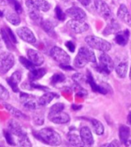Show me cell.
I'll use <instances>...</instances> for the list:
<instances>
[{
	"label": "cell",
	"mask_w": 131,
	"mask_h": 147,
	"mask_svg": "<svg viewBox=\"0 0 131 147\" xmlns=\"http://www.w3.org/2000/svg\"><path fill=\"white\" fill-rule=\"evenodd\" d=\"M34 121H35V123L37 125H42L43 123H44V118H43L42 116H37L36 117L34 118Z\"/></svg>",
	"instance_id": "cell-44"
},
{
	"label": "cell",
	"mask_w": 131,
	"mask_h": 147,
	"mask_svg": "<svg viewBox=\"0 0 131 147\" xmlns=\"http://www.w3.org/2000/svg\"><path fill=\"white\" fill-rule=\"evenodd\" d=\"M88 63H96L95 54L90 49L87 47H81L74 59V65L77 68H83Z\"/></svg>",
	"instance_id": "cell-2"
},
{
	"label": "cell",
	"mask_w": 131,
	"mask_h": 147,
	"mask_svg": "<svg viewBox=\"0 0 131 147\" xmlns=\"http://www.w3.org/2000/svg\"><path fill=\"white\" fill-rule=\"evenodd\" d=\"M2 39H3V38H2V35H1V32H0V48L3 46V45H2Z\"/></svg>",
	"instance_id": "cell-51"
},
{
	"label": "cell",
	"mask_w": 131,
	"mask_h": 147,
	"mask_svg": "<svg viewBox=\"0 0 131 147\" xmlns=\"http://www.w3.org/2000/svg\"><path fill=\"white\" fill-rule=\"evenodd\" d=\"M19 61H20V63H21V65L26 68L27 69H29L31 71V70L35 69V65H33V63H31V61L29 60V59H28L25 58L23 56H20V57H19Z\"/></svg>",
	"instance_id": "cell-34"
},
{
	"label": "cell",
	"mask_w": 131,
	"mask_h": 147,
	"mask_svg": "<svg viewBox=\"0 0 131 147\" xmlns=\"http://www.w3.org/2000/svg\"><path fill=\"white\" fill-rule=\"evenodd\" d=\"M120 146V143L119 141H117V140H114L112 142L109 143V144H104V145H102V146H114V147H117V146Z\"/></svg>",
	"instance_id": "cell-43"
},
{
	"label": "cell",
	"mask_w": 131,
	"mask_h": 147,
	"mask_svg": "<svg viewBox=\"0 0 131 147\" xmlns=\"http://www.w3.org/2000/svg\"><path fill=\"white\" fill-rule=\"evenodd\" d=\"M130 79L131 80V69H130Z\"/></svg>",
	"instance_id": "cell-53"
},
{
	"label": "cell",
	"mask_w": 131,
	"mask_h": 147,
	"mask_svg": "<svg viewBox=\"0 0 131 147\" xmlns=\"http://www.w3.org/2000/svg\"><path fill=\"white\" fill-rule=\"evenodd\" d=\"M8 3H9V5L13 8L14 11L18 13V14H20L22 12V9H21V6L20 5V3L17 1V0H6Z\"/></svg>",
	"instance_id": "cell-36"
},
{
	"label": "cell",
	"mask_w": 131,
	"mask_h": 147,
	"mask_svg": "<svg viewBox=\"0 0 131 147\" xmlns=\"http://www.w3.org/2000/svg\"><path fill=\"white\" fill-rule=\"evenodd\" d=\"M55 97H58L55 93L53 92H46L45 94H44L43 96L38 99V104L40 105V106H45L48 104H49L52 101V99Z\"/></svg>",
	"instance_id": "cell-25"
},
{
	"label": "cell",
	"mask_w": 131,
	"mask_h": 147,
	"mask_svg": "<svg viewBox=\"0 0 131 147\" xmlns=\"http://www.w3.org/2000/svg\"><path fill=\"white\" fill-rule=\"evenodd\" d=\"M55 15H56V17L57 18V20H61V21H64L65 19H66V15L65 13H64V12L62 11L61 9L60 8V6L57 5V7L55 8Z\"/></svg>",
	"instance_id": "cell-38"
},
{
	"label": "cell",
	"mask_w": 131,
	"mask_h": 147,
	"mask_svg": "<svg viewBox=\"0 0 131 147\" xmlns=\"http://www.w3.org/2000/svg\"><path fill=\"white\" fill-rule=\"evenodd\" d=\"M48 119L52 123L56 124H64V123H68L70 121L69 115L63 111L48 115Z\"/></svg>",
	"instance_id": "cell-15"
},
{
	"label": "cell",
	"mask_w": 131,
	"mask_h": 147,
	"mask_svg": "<svg viewBox=\"0 0 131 147\" xmlns=\"http://www.w3.org/2000/svg\"><path fill=\"white\" fill-rule=\"evenodd\" d=\"M5 29H6V32H7L8 35H9V38L11 39V40H12L13 42H14L15 44L17 43V39L16 38H15V36L14 33L12 32V30L9 28V27H6L5 28Z\"/></svg>",
	"instance_id": "cell-41"
},
{
	"label": "cell",
	"mask_w": 131,
	"mask_h": 147,
	"mask_svg": "<svg viewBox=\"0 0 131 147\" xmlns=\"http://www.w3.org/2000/svg\"><path fill=\"white\" fill-rule=\"evenodd\" d=\"M84 40L86 43L94 49H97L101 52H108L111 49V45L109 42L99 38L98 36H88Z\"/></svg>",
	"instance_id": "cell-3"
},
{
	"label": "cell",
	"mask_w": 131,
	"mask_h": 147,
	"mask_svg": "<svg viewBox=\"0 0 131 147\" xmlns=\"http://www.w3.org/2000/svg\"><path fill=\"white\" fill-rule=\"evenodd\" d=\"M107 20H108V22H107V25L105 27V29H104L103 34L104 36H109L111 34L117 33L120 30V26L117 20L113 18H110Z\"/></svg>",
	"instance_id": "cell-16"
},
{
	"label": "cell",
	"mask_w": 131,
	"mask_h": 147,
	"mask_svg": "<svg viewBox=\"0 0 131 147\" xmlns=\"http://www.w3.org/2000/svg\"><path fill=\"white\" fill-rule=\"evenodd\" d=\"M129 37H130V32L128 29H126L123 32L119 31L115 36V42L119 46H124L128 42Z\"/></svg>",
	"instance_id": "cell-21"
},
{
	"label": "cell",
	"mask_w": 131,
	"mask_h": 147,
	"mask_svg": "<svg viewBox=\"0 0 131 147\" xmlns=\"http://www.w3.org/2000/svg\"><path fill=\"white\" fill-rule=\"evenodd\" d=\"M117 16L120 21L129 26H131V15L126 5L121 4L120 5L119 9L117 10Z\"/></svg>",
	"instance_id": "cell-13"
},
{
	"label": "cell",
	"mask_w": 131,
	"mask_h": 147,
	"mask_svg": "<svg viewBox=\"0 0 131 147\" xmlns=\"http://www.w3.org/2000/svg\"><path fill=\"white\" fill-rule=\"evenodd\" d=\"M65 80V76L62 73H55L51 78V83L52 85H57L58 83H61Z\"/></svg>",
	"instance_id": "cell-33"
},
{
	"label": "cell",
	"mask_w": 131,
	"mask_h": 147,
	"mask_svg": "<svg viewBox=\"0 0 131 147\" xmlns=\"http://www.w3.org/2000/svg\"><path fill=\"white\" fill-rule=\"evenodd\" d=\"M65 46L68 48V49L70 51V52H72V53H74V50H75V46H74V44L71 41L67 42L66 43H65Z\"/></svg>",
	"instance_id": "cell-42"
},
{
	"label": "cell",
	"mask_w": 131,
	"mask_h": 147,
	"mask_svg": "<svg viewBox=\"0 0 131 147\" xmlns=\"http://www.w3.org/2000/svg\"><path fill=\"white\" fill-rule=\"evenodd\" d=\"M68 142L74 146H83L82 141L81 140V137H79L78 136L75 134V133H70L68 135Z\"/></svg>",
	"instance_id": "cell-31"
},
{
	"label": "cell",
	"mask_w": 131,
	"mask_h": 147,
	"mask_svg": "<svg viewBox=\"0 0 131 147\" xmlns=\"http://www.w3.org/2000/svg\"><path fill=\"white\" fill-rule=\"evenodd\" d=\"M6 0H0V5H4L6 3Z\"/></svg>",
	"instance_id": "cell-49"
},
{
	"label": "cell",
	"mask_w": 131,
	"mask_h": 147,
	"mask_svg": "<svg viewBox=\"0 0 131 147\" xmlns=\"http://www.w3.org/2000/svg\"><path fill=\"white\" fill-rule=\"evenodd\" d=\"M5 18L13 26H18L21 22V20H20L19 15H18V13L15 11L8 10L6 13H5Z\"/></svg>",
	"instance_id": "cell-24"
},
{
	"label": "cell",
	"mask_w": 131,
	"mask_h": 147,
	"mask_svg": "<svg viewBox=\"0 0 131 147\" xmlns=\"http://www.w3.org/2000/svg\"><path fill=\"white\" fill-rule=\"evenodd\" d=\"M64 2H66V3H68V2H70L71 0H63Z\"/></svg>",
	"instance_id": "cell-52"
},
{
	"label": "cell",
	"mask_w": 131,
	"mask_h": 147,
	"mask_svg": "<svg viewBox=\"0 0 131 147\" xmlns=\"http://www.w3.org/2000/svg\"><path fill=\"white\" fill-rule=\"evenodd\" d=\"M5 108L7 109L8 111L10 113L12 114V116H14L16 118H20V119H27L28 116L26 115H25L24 113H22L21 111H19V109H17L16 108H15L12 106L9 105L8 103H4Z\"/></svg>",
	"instance_id": "cell-26"
},
{
	"label": "cell",
	"mask_w": 131,
	"mask_h": 147,
	"mask_svg": "<svg viewBox=\"0 0 131 147\" xmlns=\"http://www.w3.org/2000/svg\"><path fill=\"white\" fill-rule=\"evenodd\" d=\"M19 98H20V102L22 104V106L28 109L34 110V109H37L40 107V105L38 104L37 98L33 95L21 92Z\"/></svg>",
	"instance_id": "cell-7"
},
{
	"label": "cell",
	"mask_w": 131,
	"mask_h": 147,
	"mask_svg": "<svg viewBox=\"0 0 131 147\" xmlns=\"http://www.w3.org/2000/svg\"><path fill=\"white\" fill-rule=\"evenodd\" d=\"M9 129L10 133H12V135L15 136V137L17 139L23 136L24 135L27 134L25 132L23 131L22 128L19 123L17 121L14 120V119H11L9 123Z\"/></svg>",
	"instance_id": "cell-17"
},
{
	"label": "cell",
	"mask_w": 131,
	"mask_h": 147,
	"mask_svg": "<svg viewBox=\"0 0 131 147\" xmlns=\"http://www.w3.org/2000/svg\"><path fill=\"white\" fill-rule=\"evenodd\" d=\"M35 137L51 146H58L61 142V136L51 128H44L41 129L37 133Z\"/></svg>",
	"instance_id": "cell-1"
},
{
	"label": "cell",
	"mask_w": 131,
	"mask_h": 147,
	"mask_svg": "<svg viewBox=\"0 0 131 147\" xmlns=\"http://www.w3.org/2000/svg\"><path fill=\"white\" fill-rule=\"evenodd\" d=\"M1 35H2V38L5 42V45L7 46V48L9 49V50H13L15 49V44L11 40V39L9 38V36L8 35L7 32H6V29L5 28H3L1 29Z\"/></svg>",
	"instance_id": "cell-28"
},
{
	"label": "cell",
	"mask_w": 131,
	"mask_h": 147,
	"mask_svg": "<svg viewBox=\"0 0 131 147\" xmlns=\"http://www.w3.org/2000/svg\"><path fill=\"white\" fill-rule=\"evenodd\" d=\"M94 6L96 11L105 20H109L112 18V12L110 7L108 6L107 3L103 0H95L94 1Z\"/></svg>",
	"instance_id": "cell-8"
},
{
	"label": "cell",
	"mask_w": 131,
	"mask_h": 147,
	"mask_svg": "<svg viewBox=\"0 0 131 147\" xmlns=\"http://www.w3.org/2000/svg\"><path fill=\"white\" fill-rule=\"evenodd\" d=\"M15 64V57L11 53L5 52L0 54V72L6 73Z\"/></svg>",
	"instance_id": "cell-5"
},
{
	"label": "cell",
	"mask_w": 131,
	"mask_h": 147,
	"mask_svg": "<svg viewBox=\"0 0 131 147\" xmlns=\"http://www.w3.org/2000/svg\"><path fill=\"white\" fill-rule=\"evenodd\" d=\"M29 10V17L31 20L35 22H41L42 21V16L40 13V11L37 9H28Z\"/></svg>",
	"instance_id": "cell-32"
},
{
	"label": "cell",
	"mask_w": 131,
	"mask_h": 147,
	"mask_svg": "<svg viewBox=\"0 0 131 147\" xmlns=\"http://www.w3.org/2000/svg\"><path fill=\"white\" fill-rule=\"evenodd\" d=\"M127 123H128V124L131 125V111L130 112V113L127 116Z\"/></svg>",
	"instance_id": "cell-47"
},
{
	"label": "cell",
	"mask_w": 131,
	"mask_h": 147,
	"mask_svg": "<svg viewBox=\"0 0 131 147\" xmlns=\"http://www.w3.org/2000/svg\"><path fill=\"white\" fill-rule=\"evenodd\" d=\"M87 81L88 82V84L90 85V86L91 87V89L93 90L94 92H99L100 94H107V90L105 89L104 86H99L95 82L94 80V77L91 75V73L89 71H88V75H87Z\"/></svg>",
	"instance_id": "cell-20"
},
{
	"label": "cell",
	"mask_w": 131,
	"mask_h": 147,
	"mask_svg": "<svg viewBox=\"0 0 131 147\" xmlns=\"http://www.w3.org/2000/svg\"><path fill=\"white\" fill-rule=\"evenodd\" d=\"M67 26L75 33H83L89 29V26L84 21L72 20L68 21Z\"/></svg>",
	"instance_id": "cell-10"
},
{
	"label": "cell",
	"mask_w": 131,
	"mask_h": 147,
	"mask_svg": "<svg viewBox=\"0 0 131 147\" xmlns=\"http://www.w3.org/2000/svg\"><path fill=\"white\" fill-rule=\"evenodd\" d=\"M46 69L44 68H41V69H34L31 70L30 72L29 73V79L30 81L34 82L35 80H38L43 77L46 74Z\"/></svg>",
	"instance_id": "cell-22"
},
{
	"label": "cell",
	"mask_w": 131,
	"mask_h": 147,
	"mask_svg": "<svg viewBox=\"0 0 131 147\" xmlns=\"http://www.w3.org/2000/svg\"><path fill=\"white\" fill-rule=\"evenodd\" d=\"M27 55H28L29 60L33 63L35 66V65L39 66V65H42L44 63L45 59L42 55L40 53H38V51L35 50V49H29L27 52Z\"/></svg>",
	"instance_id": "cell-18"
},
{
	"label": "cell",
	"mask_w": 131,
	"mask_h": 147,
	"mask_svg": "<svg viewBox=\"0 0 131 147\" xmlns=\"http://www.w3.org/2000/svg\"><path fill=\"white\" fill-rule=\"evenodd\" d=\"M130 128L127 125H121L120 126L119 137L122 143L126 144V142L128 141V139L130 137Z\"/></svg>",
	"instance_id": "cell-23"
},
{
	"label": "cell",
	"mask_w": 131,
	"mask_h": 147,
	"mask_svg": "<svg viewBox=\"0 0 131 147\" xmlns=\"http://www.w3.org/2000/svg\"><path fill=\"white\" fill-rule=\"evenodd\" d=\"M17 34L18 36L25 42H27L29 43H35L36 42V39L35 35L31 32V30L27 28V27H20L17 29Z\"/></svg>",
	"instance_id": "cell-11"
},
{
	"label": "cell",
	"mask_w": 131,
	"mask_h": 147,
	"mask_svg": "<svg viewBox=\"0 0 131 147\" xmlns=\"http://www.w3.org/2000/svg\"><path fill=\"white\" fill-rule=\"evenodd\" d=\"M114 68V63L112 59L107 55L105 52L99 56V65L97 66V69L104 75H109Z\"/></svg>",
	"instance_id": "cell-4"
},
{
	"label": "cell",
	"mask_w": 131,
	"mask_h": 147,
	"mask_svg": "<svg viewBox=\"0 0 131 147\" xmlns=\"http://www.w3.org/2000/svg\"><path fill=\"white\" fill-rule=\"evenodd\" d=\"M25 4L28 9H37L42 12H47L51 7L50 4L45 0H27Z\"/></svg>",
	"instance_id": "cell-9"
},
{
	"label": "cell",
	"mask_w": 131,
	"mask_h": 147,
	"mask_svg": "<svg viewBox=\"0 0 131 147\" xmlns=\"http://www.w3.org/2000/svg\"><path fill=\"white\" fill-rule=\"evenodd\" d=\"M78 1L81 5H84V6H88L91 3V0H78Z\"/></svg>",
	"instance_id": "cell-46"
},
{
	"label": "cell",
	"mask_w": 131,
	"mask_h": 147,
	"mask_svg": "<svg viewBox=\"0 0 131 147\" xmlns=\"http://www.w3.org/2000/svg\"><path fill=\"white\" fill-rule=\"evenodd\" d=\"M9 98V93L8 90L3 86L0 85V100L5 101L7 100Z\"/></svg>",
	"instance_id": "cell-37"
},
{
	"label": "cell",
	"mask_w": 131,
	"mask_h": 147,
	"mask_svg": "<svg viewBox=\"0 0 131 147\" xmlns=\"http://www.w3.org/2000/svg\"><path fill=\"white\" fill-rule=\"evenodd\" d=\"M41 26L43 29L45 30L46 33H48L49 36H55V30H54V25L49 20H44L41 21Z\"/></svg>",
	"instance_id": "cell-30"
},
{
	"label": "cell",
	"mask_w": 131,
	"mask_h": 147,
	"mask_svg": "<svg viewBox=\"0 0 131 147\" xmlns=\"http://www.w3.org/2000/svg\"><path fill=\"white\" fill-rule=\"evenodd\" d=\"M80 137L82 141L83 146H92L94 142V137L91 131L90 130V129L87 126H84L81 129L80 131Z\"/></svg>",
	"instance_id": "cell-14"
},
{
	"label": "cell",
	"mask_w": 131,
	"mask_h": 147,
	"mask_svg": "<svg viewBox=\"0 0 131 147\" xmlns=\"http://www.w3.org/2000/svg\"><path fill=\"white\" fill-rule=\"evenodd\" d=\"M66 14L72 18V20H80V21H84L86 20L87 16L85 12L82 9L77 6H73L66 10Z\"/></svg>",
	"instance_id": "cell-12"
},
{
	"label": "cell",
	"mask_w": 131,
	"mask_h": 147,
	"mask_svg": "<svg viewBox=\"0 0 131 147\" xmlns=\"http://www.w3.org/2000/svg\"><path fill=\"white\" fill-rule=\"evenodd\" d=\"M72 79L74 80V82H77V84H80L81 82H82L84 81V76L82 74H80V73H76L74 74L73 76H72Z\"/></svg>",
	"instance_id": "cell-40"
},
{
	"label": "cell",
	"mask_w": 131,
	"mask_h": 147,
	"mask_svg": "<svg viewBox=\"0 0 131 147\" xmlns=\"http://www.w3.org/2000/svg\"><path fill=\"white\" fill-rule=\"evenodd\" d=\"M81 108V106H76V105H73V106H72V109H73L74 110H78V109H80Z\"/></svg>",
	"instance_id": "cell-48"
},
{
	"label": "cell",
	"mask_w": 131,
	"mask_h": 147,
	"mask_svg": "<svg viewBox=\"0 0 131 147\" xmlns=\"http://www.w3.org/2000/svg\"><path fill=\"white\" fill-rule=\"evenodd\" d=\"M90 121H91V124H92L94 133L97 135H102L104 132V125L102 124V123L98 120V119H91Z\"/></svg>",
	"instance_id": "cell-29"
},
{
	"label": "cell",
	"mask_w": 131,
	"mask_h": 147,
	"mask_svg": "<svg viewBox=\"0 0 131 147\" xmlns=\"http://www.w3.org/2000/svg\"><path fill=\"white\" fill-rule=\"evenodd\" d=\"M125 145H126V146H131V140H130V141H127Z\"/></svg>",
	"instance_id": "cell-50"
},
{
	"label": "cell",
	"mask_w": 131,
	"mask_h": 147,
	"mask_svg": "<svg viewBox=\"0 0 131 147\" xmlns=\"http://www.w3.org/2000/svg\"><path fill=\"white\" fill-rule=\"evenodd\" d=\"M127 69H128V63L126 62L120 63L116 67V72H117V76L120 78H122V79L126 77Z\"/></svg>",
	"instance_id": "cell-27"
},
{
	"label": "cell",
	"mask_w": 131,
	"mask_h": 147,
	"mask_svg": "<svg viewBox=\"0 0 131 147\" xmlns=\"http://www.w3.org/2000/svg\"><path fill=\"white\" fill-rule=\"evenodd\" d=\"M4 136H5V138L7 142L9 143V145H15V139L13 138L12 136V134L9 131H6V130H4Z\"/></svg>",
	"instance_id": "cell-39"
},
{
	"label": "cell",
	"mask_w": 131,
	"mask_h": 147,
	"mask_svg": "<svg viewBox=\"0 0 131 147\" xmlns=\"http://www.w3.org/2000/svg\"><path fill=\"white\" fill-rule=\"evenodd\" d=\"M51 58L60 64H69L71 58L70 56L64 50L59 47H53L50 51Z\"/></svg>",
	"instance_id": "cell-6"
},
{
	"label": "cell",
	"mask_w": 131,
	"mask_h": 147,
	"mask_svg": "<svg viewBox=\"0 0 131 147\" xmlns=\"http://www.w3.org/2000/svg\"><path fill=\"white\" fill-rule=\"evenodd\" d=\"M21 72L19 71H15V72H13L10 77L7 78V81L8 84L9 85L10 87L12 88V89L15 92H19V82L21 81Z\"/></svg>",
	"instance_id": "cell-19"
},
{
	"label": "cell",
	"mask_w": 131,
	"mask_h": 147,
	"mask_svg": "<svg viewBox=\"0 0 131 147\" xmlns=\"http://www.w3.org/2000/svg\"><path fill=\"white\" fill-rule=\"evenodd\" d=\"M64 109V105L61 102H57V103L54 104L50 108V110H49V113L48 115L50 114H54L56 113H58V112L63 111Z\"/></svg>",
	"instance_id": "cell-35"
},
{
	"label": "cell",
	"mask_w": 131,
	"mask_h": 147,
	"mask_svg": "<svg viewBox=\"0 0 131 147\" xmlns=\"http://www.w3.org/2000/svg\"><path fill=\"white\" fill-rule=\"evenodd\" d=\"M60 67L65 70H73V68L68 65V64H60Z\"/></svg>",
	"instance_id": "cell-45"
}]
</instances>
